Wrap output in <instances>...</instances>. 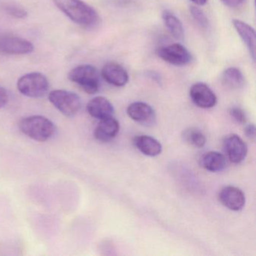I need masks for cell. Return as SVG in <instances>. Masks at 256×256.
<instances>
[{"label":"cell","instance_id":"obj_22","mask_svg":"<svg viewBox=\"0 0 256 256\" xmlns=\"http://www.w3.org/2000/svg\"><path fill=\"white\" fill-rule=\"evenodd\" d=\"M190 14L197 24L198 26H200L202 30L208 29L209 26L208 17L204 12L197 6H192L190 8Z\"/></svg>","mask_w":256,"mask_h":256},{"label":"cell","instance_id":"obj_4","mask_svg":"<svg viewBox=\"0 0 256 256\" xmlns=\"http://www.w3.org/2000/svg\"><path fill=\"white\" fill-rule=\"evenodd\" d=\"M17 86L19 92L25 96L40 98L48 91L49 82L42 73H28L18 79Z\"/></svg>","mask_w":256,"mask_h":256},{"label":"cell","instance_id":"obj_26","mask_svg":"<svg viewBox=\"0 0 256 256\" xmlns=\"http://www.w3.org/2000/svg\"><path fill=\"white\" fill-rule=\"evenodd\" d=\"M222 2L230 8H235L242 6L245 0H222Z\"/></svg>","mask_w":256,"mask_h":256},{"label":"cell","instance_id":"obj_10","mask_svg":"<svg viewBox=\"0 0 256 256\" xmlns=\"http://www.w3.org/2000/svg\"><path fill=\"white\" fill-rule=\"evenodd\" d=\"M34 50V44L24 38L16 36L0 37V54H28Z\"/></svg>","mask_w":256,"mask_h":256},{"label":"cell","instance_id":"obj_14","mask_svg":"<svg viewBox=\"0 0 256 256\" xmlns=\"http://www.w3.org/2000/svg\"><path fill=\"white\" fill-rule=\"evenodd\" d=\"M88 113L96 119L102 120L113 116L114 108L108 98L103 96H96L92 98L86 106Z\"/></svg>","mask_w":256,"mask_h":256},{"label":"cell","instance_id":"obj_5","mask_svg":"<svg viewBox=\"0 0 256 256\" xmlns=\"http://www.w3.org/2000/svg\"><path fill=\"white\" fill-rule=\"evenodd\" d=\"M50 102L66 116H73L80 110L82 101L80 97L74 94L64 90H55L49 94Z\"/></svg>","mask_w":256,"mask_h":256},{"label":"cell","instance_id":"obj_1","mask_svg":"<svg viewBox=\"0 0 256 256\" xmlns=\"http://www.w3.org/2000/svg\"><path fill=\"white\" fill-rule=\"evenodd\" d=\"M58 8L72 22L84 28H92L98 25V12L82 0H53Z\"/></svg>","mask_w":256,"mask_h":256},{"label":"cell","instance_id":"obj_20","mask_svg":"<svg viewBox=\"0 0 256 256\" xmlns=\"http://www.w3.org/2000/svg\"><path fill=\"white\" fill-rule=\"evenodd\" d=\"M184 142L196 148H202L206 144V136L200 130L196 128H190L182 133Z\"/></svg>","mask_w":256,"mask_h":256},{"label":"cell","instance_id":"obj_21","mask_svg":"<svg viewBox=\"0 0 256 256\" xmlns=\"http://www.w3.org/2000/svg\"><path fill=\"white\" fill-rule=\"evenodd\" d=\"M1 8L6 14L18 19H24L28 17V12L23 7L14 4H4Z\"/></svg>","mask_w":256,"mask_h":256},{"label":"cell","instance_id":"obj_6","mask_svg":"<svg viewBox=\"0 0 256 256\" xmlns=\"http://www.w3.org/2000/svg\"><path fill=\"white\" fill-rule=\"evenodd\" d=\"M156 54L160 59L175 66H184L192 60V56L188 49L178 43L160 48Z\"/></svg>","mask_w":256,"mask_h":256},{"label":"cell","instance_id":"obj_12","mask_svg":"<svg viewBox=\"0 0 256 256\" xmlns=\"http://www.w3.org/2000/svg\"><path fill=\"white\" fill-rule=\"evenodd\" d=\"M102 76L109 84L118 88L125 86L130 80V76L126 68L115 62H108L103 66Z\"/></svg>","mask_w":256,"mask_h":256},{"label":"cell","instance_id":"obj_18","mask_svg":"<svg viewBox=\"0 0 256 256\" xmlns=\"http://www.w3.org/2000/svg\"><path fill=\"white\" fill-rule=\"evenodd\" d=\"M162 18L166 28L174 38L179 41L184 40L185 32L180 20L173 12L168 10L162 12Z\"/></svg>","mask_w":256,"mask_h":256},{"label":"cell","instance_id":"obj_17","mask_svg":"<svg viewBox=\"0 0 256 256\" xmlns=\"http://www.w3.org/2000/svg\"><path fill=\"white\" fill-rule=\"evenodd\" d=\"M200 164L208 172H220L227 166V158L216 151H210L200 157Z\"/></svg>","mask_w":256,"mask_h":256},{"label":"cell","instance_id":"obj_11","mask_svg":"<svg viewBox=\"0 0 256 256\" xmlns=\"http://www.w3.org/2000/svg\"><path fill=\"white\" fill-rule=\"evenodd\" d=\"M218 200L228 209L239 211L245 206L246 196L240 188L233 186H227L220 190Z\"/></svg>","mask_w":256,"mask_h":256},{"label":"cell","instance_id":"obj_3","mask_svg":"<svg viewBox=\"0 0 256 256\" xmlns=\"http://www.w3.org/2000/svg\"><path fill=\"white\" fill-rule=\"evenodd\" d=\"M68 78L86 94H95L100 90V74L98 70L92 66H78L70 72Z\"/></svg>","mask_w":256,"mask_h":256},{"label":"cell","instance_id":"obj_13","mask_svg":"<svg viewBox=\"0 0 256 256\" xmlns=\"http://www.w3.org/2000/svg\"><path fill=\"white\" fill-rule=\"evenodd\" d=\"M120 128L119 121L114 116L100 120L94 130V137L98 142H110L118 136Z\"/></svg>","mask_w":256,"mask_h":256},{"label":"cell","instance_id":"obj_24","mask_svg":"<svg viewBox=\"0 0 256 256\" xmlns=\"http://www.w3.org/2000/svg\"><path fill=\"white\" fill-rule=\"evenodd\" d=\"M244 132L250 140H254L256 138V126L254 124L247 125L244 130Z\"/></svg>","mask_w":256,"mask_h":256},{"label":"cell","instance_id":"obj_2","mask_svg":"<svg viewBox=\"0 0 256 256\" xmlns=\"http://www.w3.org/2000/svg\"><path fill=\"white\" fill-rule=\"evenodd\" d=\"M20 131L37 142H46L56 131L54 124L46 116L35 115L23 118L19 122Z\"/></svg>","mask_w":256,"mask_h":256},{"label":"cell","instance_id":"obj_15","mask_svg":"<svg viewBox=\"0 0 256 256\" xmlns=\"http://www.w3.org/2000/svg\"><path fill=\"white\" fill-rule=\"evenodd\" d=\"M234 28L246 46L252 60H256V32L248 24L238 19L232 20Z\"/></svg>","mask_w":256,"mask_h":256},{"label":"cell","instance_id":"obj_19","mask_svg":"<svg viewBox=\"0 0 256 256\" xmlns=\"http://www.w3.org/2000/svg\"><path fill=\"white\" fill-rule=\"evenodd\" d=\"M222 84L230 90H238L245 84V78L242 72L235 67L226 68L222 76Z\"/></svg>","mask_w":256,"mask_h":256},{"label":"cell","instance_id":"obj_7","mask_svg":"<svg viewBox=\"0 0 256 256\" xmlns=\"http://www.w3.org/2000/svg\"><path fill=\"white\" fill-rule=\"evenodd\" d=\"M222 146L226 156L234 164L242 162L248 154L246 144L236 134L226 136L222 142Z\"/></svg>","mask_w":256,"mask_h":256},{"label":"cell","instance_id":"obj_8","mask_svg":"<svg viewBox=\"0 0 256 256\" xmlns=\"http://www.w3.org/2000/svg\"><path fill=\"white\" fill-rule=\"evenodd\" d=\"M127 114L134 122L146 127L154 126L156 122L155 110L143 102L132 103L127 108Z\"/></svg>","mask_w":256,"mask_h":256},{"label":"cell","instance_id":"obj_16","mask_svg":"<svg viewBox=\"0 0 256 256\" xmlns=\"http://www.w3.org/2000/svg\"><path fill=\"white\" fill-rule=\"evenodd\" d=\"M133 143L140 152L148 156H157L160 155L162 151L161 143L151 136L145 134L136 136Z\"/></svg>","mask_w":256,"mask_h":256},{"label":"cell","instance_id":"obj_9","mask_svg":"<svg viewBox=\"0 0 256 256\" xmlns=\"http://www.w3.org/2000/svg\"><path fill=\"white\" fill-rule=\"evenodd\" d=\"M190 96L192 102L200 108H212L217 103L215 92L202 82L194 84L191 86Z\"/></svg>","mask_w":256,"mask_h":256},{"label":"cell","instance_id":"obj_27","mask_svg":"<svg viewBox=\"0 0 256 256\" xmlns=\"http://www.w3.org/2000/svg\"><path fill=\"white\" fill-rule=\"evenodd\" d=\"M194 4V5L197 6H204L205 4L208 2V0H190Z\"/></svg>","mask_w":256,"mask_h":256},{"label":"cell","instance_id":"obj_25","mask_svg":"<svg viewBox=\"0 0 256 256\" xmlns=\"http://www.w3.org/2000/svg\"><path fill=\"white\" fill-rule=\"evenodd\" d=\"M8 101V92L5 88L0 86V108L4 107Z\"/></svg>","mask_w":256,"mask_h":256},{"label":"cell","instance_id":"obj_23","mask_svg":"<svg viewBox=\"0 0 256 256\" xmlns=\"http://www.w3.org/2000/svg\"><path fill=\"white\" fill-rule=\"evenodd\" d=\"M230 116L236 121L238 124H245L247 121V116L245 112L239 107H233L229 110Z\"/></svg>","mask_w":256,"mask_h":256}]
</instances>
